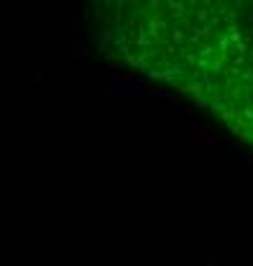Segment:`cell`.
<instances>
[{
    "label": "cell",
    "instance_id": "1",
    "mask_svg": "<svg viewBox=\"0 0 253 266\" xmlns=\"http://www.w3.org/2000/svg\"><path fill=\"white\" fill-rule=\"evenodd\" d=\"M100 52L207 110L253 151V0H87Z\"/></svg>",
    "mask_w": 253,
    "mask_h": 266
}]
</instances>
